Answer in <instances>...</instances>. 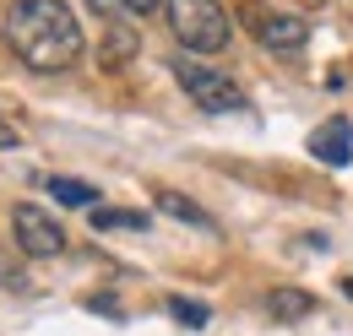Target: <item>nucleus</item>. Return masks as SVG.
I'll return each instance as SVG.
<instances>
[{
	"label": "nucleus",
	"instance_id": "nucleus-4",
	"mask_svg": "<svg viewBox=\"0 0 353 336\" xmlns=\"http://www.w3.org/2000/svg\"><path fill=\"white\" fill-rule=\"evenodd\" d=\"M11 228H17V250L33 255V260H49V255H65V228L49 217L44 207H22L11 211Z\"/></svg>",
	"mask_w": 353,
	"mask_h": 336
},
{
	"label": "nucleus",
	"instance_id": "nucleus-7",
	"mask_svg": "<svg viewBox=\"0 0 353 336\" xmlns=\"http://www.w3.org/2000/svg\"><path fill=\"white\" fill-rule=\"evenodd\" d=\"M131 54H136V33L125 28V22H109V33H103V43H98V60H103V71L125 65Z\"/></svg>",
	"mask_w": 353,
	"mask_h": 336
},
{
	"label": "nucleus",
	"instance_id": "nucleus-12",
	"mask_svg": "<svg viewBox=\"0 0 353 336\" xmlns=\"http://www.w3.org/2000/svg\"><path fill=\"white\" fill-rule=\"evenodd\" d=\"M169 315H174L179 326H207V304H190V298H174Z\"/></svg>",
	"mask_w": 353,
	"mask_h": 336
},
{
	"label": "nucleus",
	"instance_id": "nucleus-2",
	"mask_svg": "<svg viewBox=\"0 0 353 336\" xmlns=\"http://www.w3.org/2000/svg\"><path fill=\"white\" fill-rule=\"evenodd\" d=\"M169 28L196 54L228 49V11H223L218 0H169Z\"/></svg>",
	"mask_w": 353,
	"mask_h": 336
},
{
	"label": "nucleus",
	"instance_id": "nucleus-8",
	"mask_svg": "<svg viewBox=\"0 0 353 336\" xmlns=\"http://www.w3.org/2000/svg\"><path fill=\"white\" fill-rule=\"evenodd\" d=\"M158 207L169 211V217H179V222H190V228H212V217L196 207L190 196H179V190H158Z\"/></svg>",
	"mask_w": 353,
	"mask_h": 336
},
{
	"label": "nucleus",
	"instance_id": "nucleus-1",
	"mask_svg": "<svg viewBox=\"0 0 353 336\" xmlns=\"http://www.w3.org/2000/svg\"><path fill=\"white\" fill-rule=\"evenodd\" d=\"M0 28H6L11 54L28 71L54 76V71H71L82 60V28H77V17H71L65 0H17Z\"/></svg>",
	"mask_w": 353,
	"mask_h": 336
},
{
	"label": "nucleus",
	"instance_id": "nucleus-11",
	"mask_svg": "<svg viewBox=\"0 0 353 336\" xmlns=\"http://www.w3.org/2000/svg\"><path fill=\"white\" fill-rule=\"evenodd\" d=\"M92 228H147V217H141V211H103V207H92Z\"/></svg>",
	"mask_w": 353,
	"mask_h": 336
},
{
	"label": "nucleus",
	"instance_id": "nucleus-15",
	"mask_svg": "<svg viewBox=\"0 0 353 336\" xmlns=\"http://www.w3.org/2000/svg\"><path fill=\"white\" fill-rule=\"evenodd\" d=\"M17 141H22V136H17V125L0 114V152H6V147H17Z\"/></svg>",
	"mask_w": 353,
	"mask_h": 336
},
{
	"label": "nucleus",
	"instance_id": "nucleus-6",
	"mask_svg": "<svg viewBox=\"0 0 353 336\" xmlns=\"http://www.w3.org/2000/svg\"><path fill=\"white\" fill-rule=\"evenodd\" d=\"M310 158H321L326 168L353 163V125L348 120H326L321 130H310Z\"/></svg>",
	"mask_w": 353,
	"mask_h": 336
},
{
	"label": "nucleus",
	"instance_id": "nucleus-9",
	"mask_svg": "<svg viewBox=\"0 0 353 336\" xmlns=\"http://www.w3.org/2000/svg\"><path fill=\"white\" fill-rule=\"evenodd\" d=\"M266 304H272V315H283V320H299V315H310V309H315V298L299 293V288H277Z\"/></svg>",
	"mask_w": 353,
	"mask_h": 336
},
{
	"label": "nucleus",
	"instance_id": "nucleus-5",
	"mask_svg": "<svg viewBox=\"0 0 353 336\" xmlns=\"http://www.w3.org/2000/svg\"><path fill=\"white\" fill-rule=\"evenodd\" d=\"M250 28H256V43L272 49V54H299L310 43V22L305 17H272V11H250Z\"/></svg>",
	"mask_w": 353,
	"mask_h": 336
},
{
	"label": "nucleus",
	"instance_id": "nucleus-16",
	"mask_svg": "<svg viewBox=\"0 0 353 336\" xmlns=\"http://www.w3.org/2000/svg\"><path fill=\"white\" fill-rule=\"evenodd\" d=\"M299 6H321V0H299Z\"/></svg>",
	"mask_w": 353,
	"mask_h": 336
},
{
	"label": "nucleus",
	"instance_id": "nucleus-10",
	"mask_svg": "<svg viewBox=\"0 0 353 336\" xmlns=\"http://www.w3.org/2000/svg\"><path fill=\"white\" fill-rule=\"evenodd\" d=\"M49 190H54V201H65V207H98V190L82 185V179H49Z\"/></svg>",
	"mask_w": 353,
	"mask_h": 336
},
{
	"label": "nucleus",
	"instance_id": "nucleus-13",
	"mask_svg": "<svg viewBox=\"0 0 353 336\" xmlns=\"http://www.w3.org/2000/svg\"><path fill=\"white\" fill-rule=\"evenodd\" d=\"M158 6H169V0H120V11H125V17H152Z\"/></svg>",
	"mask_w": 353,
	"mask_h": 336
},
{
	"label": "nucleus",
	"instance_id": "nucleus-3",
	"mask_svg": "<svg viewBox=\"0 0 353 336\" xmlns=\"http://www.w3.org/2000/svg\"><path fill=\"white\" fill-rule=\"evenodd\" d=\"M174 76L196 109H207V114H245V92H239L234 76H223L212 65H196V60H174Z\"/></svg>",
	"mask_w": 353,
	"mask_h": 336
},
{
	"label": "nucleus",
	"instance_id": "nucleus-14",
	"mask_svg": "<svg viewBox=\"0 0 353 336\" xmlns=\"http://www.w3.org/2000/svg\"><path fill=\"white\" fill-rule=\"evenodd\" d=\"M88 6L103 17V22H120V17H125V11H120V0H88Z\"/></svg>",
	"mask_w": 353,
	"mask_h": 336
}]
</instances>
